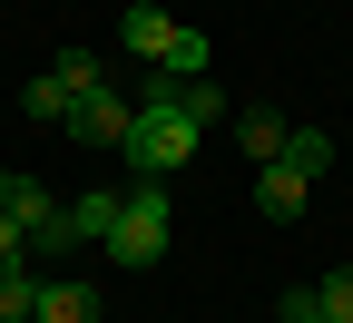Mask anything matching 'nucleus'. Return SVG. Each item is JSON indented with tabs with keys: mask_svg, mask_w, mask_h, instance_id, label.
<instances>
[{
	"mask_svg": "<svg viewBox=\"0 0 353 323\" xmlns=\"http://www.w3.org/2000/svg\"><path fill=\"white\" fill-rule=\"evenodd\" d=\"M128 127H138V98H118V88L69 98V137H79V147H118V157H128Z\"/></svg>",
	"mask_w": 353,
	"mask_h": 323,
	"instance_id": "20e7f679",
	"label": "nucleus"
},
{
	"mask_svg": "<svg viewBox=\"0 0 353 323\" xmlns=\"http://www.w3.org/2000/svg\"><path fill=\"white\" fill-rule=\"evenodd\" d=\"M20 118H30V127H69V88H59L50 69H39V79H20Z\"/></svg>",
	"mask_w": 353,
	"mask_h": 323,
	"instance_id": "1a4fd4ad",
	"label": "nucleus"
},
{
	"mask_svg": "<svg viewBox=\"0 0 353 323\" xmlns=\"http://www.w3.org/2000/svg\"><path fill=\"white\" fill-rule=\"evenodd\" d=\"M314 304H324L334 323H353V264H334V274H324V284H314Z\"/></svg>",
	"mask_w": 353,
	"mask_h": 323,
	"instance_id": "4468645a",
	"label": "nucleus"
},
{
	"mask_svg": "<svg viewBox=\"0 0 353 323\" xmlns=\"http://www.w3.org/2000/svg\"><path fill=\"white\" fill-rule=\"evenodd\" d=\"M285 323H334V313L314 304V284H294V294H285Z\"/></svg>",
	"mask_w": 353,
	"mask_h": 323,
	"instance_id": "2eb2a0df",
	"label": "nucleus"
},
{
	"mask_svg": "<svg viewBox=\"0 0 353 323\" xmlns=\"http://www.w3.org/2000/svg\"><path fill=\"white\" fill-rule=\"evenodd\" d=\"M118 39H128L148 69H167V79H206V30H187L176 10H128Z\"/></svg>",
	"mask_w": 353,
	"mask_h": 323,
	"instance_id": "f03ea898",
	"label": "nucleus"
},
{
	"mask_svg": "<svg viewBox=\"0 0 353 323\" xmlns=\"http://www.w3.org/2000/svg\"><path fill=\"white\" fill-rule=\"evenodd\" d=\"M0 323H10V313H0Z\"/></svg>",
	"mask_w": 353,
	"mask_h": 323,
	"instance_id": "f3484780",
	"label": "nucleus"
},
{
	"mask_svg": "<svg viewBox=\"0 0 353 323\" xmlns=\"http://www.w3.org/2000/svg\"><path fill=\"white\" fill-rule=\"evenodd\" d=\"M167 245H176V196H167V176H128V216H118L108 255H118V264H157Z\"/></svg>",
	"mask_w": 353,
	"mask_h": 323,
	"instance_id": "f257e3e1",
	"label": "nucleus"
},
{
	"mask_svg": "<svg viewBox=\"0 0 353 323\" xmlns=\"http://www.w3.org/2000/svg\"><path fill=\"white\" fill-rule=\"evenodd\" d=\"M50 79L69 88V98H88V88H108V79H99V50H59V59H50Z\"/></svg>",
	"mask_w": 353,
	"mask_h": 323,
	"instance_id": "f8f14e48",
	"label": "nucleus"
},
{
	"mask_svg": "<svg viewBox=\"0 0 353 323\" xmlns=\"http://www.w3.org/2000/svg\"><path fill=\"white\" fill-rule=\"evenodd\" d=\"M236 147H245V167H275V157H285V118H275V108H245V118H236Z\"/></svg>",
	"mask_w": 353,
	"mask_h": 323,
	"instance_id": "6e6552de",
	"label": "nucleus"
},
{
	"mask_svg": "<svg viewBox=\"0 0 353 323\" xmlns=\"http://www.w3.org/2000/svg\"><path fill=\"white\" fill-rule=\"evenodd\" d=\"M39 323H99V294H88L79 274H50V284H39Z\"/></svg>",
	"mask_w": 353,
	"mask_h": 323,
	"instance_id": "0eeeda50",
	"label": "nucleus"
},
{
	"mask_svg": "<svg viewBox=\"0 0 353 323\" xmlns=\"http://www.w3.org/2000/svg\"><path fill=\"white\" fill-rule=\"evenodd\" d=\"M0 176H10V167H0Z\"/></svg>",
	"mask_w": 353,
	"mask_h": 323,
	"instance_id": "a211bd4d",
	"label": "nucleus"
},
{
	"mask_svg": "<svg viewBox=\"0 0 353 323\" xmlns=\"http://www.w3.org/2000/svg\"><path fill=\"white\" fill-rule=\"evenodd\" d=\"M196 137H206V127L176 108V98H167V108H138V127H128V167H138V176H176V167L196 157Z\"/></svg>",
	"mask_w": 353,
	"mask_h": 323,
	"instance_id": "7ed1b4c3",
	"label": "nucleus"
},
{
	"mask_svg": "<svg viewBox=\"0 0 353 323\" xmlns=\"http://www.w3.org/2000/svg\"><path fill=\"white\" fill-rule=\"evenodd\" d=\"M324 157H334V137H324V127H285V157H275V167H294V176H324Z\"/></svg>",
	"mask_w": 353,
	"mask_h": 323,
	"instance_id": "9d476101",
	"label": "nucleus"
},
{
	"mask_svg": "<svg viewBox=\"0 0 353 323\" xmlns=\"http://www.w3.org/2000/svg\"><path fill=\"white\" fill-rule=\"evenodd\" d=\"M304 196H314V176H294V167H255V216H265V225H294Z\"/></svg>",
	"mask_w": 353,
	"mask_h": 323,
	"instance_id": "39448f33",
	"label": "nucleus"
},
{
	"mask_svg": "<svg viewBox=\"0 0 353 323\" xmlns=\"http://www.w3.org/2000/svg\"><path fill=\"white\" fill-rule=\"evenodd\" d=\"M30 323H39V313H30Z\"/></svg>",
	"mask_w": 353,
	"mask_h": 323,
	"instance_id": "6ab92c4d",
	"label": "nucleus"
},
{
	"mask_svg": "<svg viewBox=\"0 0 353 323\" xmlns=\"http://www.w3.org/2000/svg\"><path fill=\"white\" fill-rule=\"evenodd\" d=\"M176 108H187L196 127H226V88L216 79H176Z\"/></svg>",
	"mask_w": 353,
	"mask_h": 323,
	"instance_id": "9b49d317",
	"label": "nucleus"
},
{
	"mask_svg": "<svg viewBox=\"0 0 353 323\" xmlns=\"http://www.w3.org/2000/svg\"><path fill=\"white\" fill-rule=\"evenodd\" d=\"M20 245H30V236H20L10 216H0V264H20Z\"/></svg>",
	"mask_w": 353,
	"mask_h": 323,
	"instance_id": "dca6fc26",
	"label": "nucleus"
},
{
	"mask_svg": "<svg viewBox=\"0 0 353 323\" xmlns=\"http://www.w3.org/2000/svg\"><path fill=\"white\" fill-rule=\"evenodd\" d=\"M118 216H128V187H88V196L69 206V245H108Z\"/></svg>",
	"mask_w": 353,
	"mask_h": 323,
	"instance_id": "423d86ee",
	"label": "nucleus"
},
{
	"mask_svg": "<svg viewBox=\"0 0 353 323\" xmlns=\"http://www.w3.org/2000/svg\"><path fill=\"white\" fill-rule=\"evenodd\" d=\"M0 313H10V323H30V313H39V274L0 264Z\"/></svg>",
	"mask_w": 353,
	"mask_h": 323,
	"instance_id": "ddd939ff",
	"label": "nucleus"
}]
</instances>
